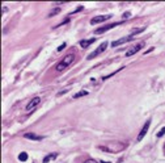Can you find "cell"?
I'll return each mask as SVG.
<instances>
[{"label": "cell", "mask_w": 165, "mask_h": 163, "mask_svg": "<svg viewBox=\"0 0 165 163\" xmlns=\"http://www.w3.org/2000/svg\"><path fill=\"white\" fill-rule=\"evenodd\" d=\"M67 91H68V89H63V91L58 92V95H59V96H62V95H64V93H66V92H67Z\"/></svg>", "instance_id": "7402d4cb"}, {"label": "cell", "mask_w": 165, "mask_h": 163, "mask_svg": "<svg viewBox=\"0 0 165 163\" xmlns=\"http://www.w3.org/2000/svg\"><path fill=\"white\" fill-rule=\"evenodd\" d=\"M130 16H131V12H124L123 15H122V20H124V18H128Z\"/></svg>", "instance_id": "ffe728a7"}, {"label": "cell", "mask_w": 165, "mask_h": 163, "mask_svg": "<svg viewBox=\"0 0 165 163\" xmlns=\"http://www.w3.org/2000/svg\"><path fill=\"white\" fill-rule=\"evenodd\" d=\"M24 137L26 139H32V141H42V139H43V137L37 136V134H34V133H25Z\"/></svg>", "instance_id": "9c48e42d"}, {"label": "cell", "mask_w": 165, "mask_h": 163, "mask_svg": "<svg viewBox=\"0 0 165 163\" xmlns=\"http://www.w3.org/2000/svg\"><path fill=\"white\" fill-rule=\"evenodd\" d=\"M123 23H124V21H119V23H112V24H106V25H102V27H100V28H98V29H96V30H94V33H96V34H102V33L108 32V30L113 29V28L118 27V25L123 24Z\"/></svg>", "instance_id": "7a4b0ae2"}, {"label": "cell", "mask_w": 165, "mask_h": 163, "mask_svg": "<svg viewBox=\"0 0 165 163\" xmlns=\"http://www.w3.org/2000/svg\"><path fill=\"white\" fill-rule=\"evenodd\" d=\"M39 103H41V99H39L38 96H35V98H33L32 100H30V103L26 105V110H28L29 113H30V112H33V110H34L35 108H37V107L39 105Z\"/></svg>", "instance_id": "277c9868"}, {"label": "cell", "mask_w": 165, "mask_h": 163, "mask_svg": "<svg viewBox=\"0 0 165 163\" xmlns=\"http://www.w3.org/2000/svg\"><path fill=\"white\" fill-rule=\"evenodd\" d=\"M74 61H75V55H74V54H67V55H66L64 58H63V59L55 66V71H58V72L64 71L66 68H67L71 63L74 62Z\"/></svg>", "instance_id": "6da1fadb"}, {"label": "cell", "mask_w": 165, "mask_h": 163, "mask_svg": "<svg viewBox=\"0 0 165 163\" xmlns=\"http://www.w3.org/2000/svg\"><path fill=\"white\" fill-rule=\"evenodd\" d=\"M88 95V91H80L77 92L76 95H74V99H79V98H83V96H87Z\"/></svg>", "instance_id": "5bb4252c"}, {"label": "cell", "mask_w": 165, "mask_h": 163, "mask_svg": "<svg viewBox=\"0 0 165 163\" xmlns=\"http://www.w3.org/2000/svg\"><path fill=\"white\" fill-rule=\"evenodd\" d=\"M56 157H58V154H56V153H53V154H50V155H46V157L43 158V160H42V162H43V163H47V162H50V160L55 159Z\"/></svg>", "instance_id": "8fae6325"}, {"label": "cell", "mask_w": 165, "mask_h": 163, "mask_svg": "<svg viewBox=\"0 0 165 163\" xmlns=\"http://www.w3.org/2000/svg\"><path fill=\"white\" fill-rule=\"evenodd\" d=\"M133 38H134L133 36H127V37H123V38H121V40H117V41L112 42V48H117V46H119V45H122V44H126V42L131 41Z\"/></svg>", "instance_id": "ba28073f"}, {"label": "cell", "mask_w": 165, "mask_h": 163, "mask_svg": "<svg viewBox=\"0 0 165 163\" xmlns=\"http://www.w3.org/2000/svg\"><path fill=\"white\" fill-rule=\"evenodd\" d=\"M122 70H123V67H121V68H118L117 71L112 72V74H109V75H106V76H103V78H102V80H106V79H109V78L114 76V75H115V74H118V72H119V71H122Z\"/></svg>", "instance_id": "4fadbf2b"}, {"label": "cell", "mask_w": 165, "mask_h": 163, "mask_svg": "<svg viewBox=\"0 0 165 163\" xmlns=\"http://www.w3.org/2000/svg\"><path fill=\"white\" fill-rule=\"evenodd\" d=\"M64 48H66V44H62V45H60V46L58 48V51H62Z\"/></svg>", "instance_id": "44dd1931"}, {"label": "cell", "mask_w": 165, "mask_h": 163, "mask_svg": "<svg viewBox=\"0 0 165 163\" xmlns=\"http://www.w3.org/2000/svg\"><path fill=\"white\" fill-rule=\"evenodd\" d=\"M164 154H165V145H164Z\"/></svg>", "instance_id": "d4e9b609"}, {"label": "cell", "mask_w": 165, "mask_h": 163, "mask_svg": "<svg viewBox=\"0 0 165 163\" xmlns=\"http://www.w3.org/2000/svg\"><path fill=\"white\" fill-rule=\"evenodd\" d=\"M96 41V38H91V40H83V41H80V46H81L83 49H87L88 46H91L93 42Z\"/></svg>", "instance_id": "30bf717a"}, {"label": "cell", "mask_w": 165, "mask_h": 163, "mask_svg": "<svg viewBox=\"0 0 165 163\" xmlns=\"http://www.w3.org/2000/svg\"><path fill=\"white\" fill-rule=\"evenodd\" d=\"M164 134H165V126H164V128H162L161 130H160V132H159V133H157V134H156V137H157V138H161V137H162V136H164Z\"/></svg>", "instance_id": "ac0fdd59"}, {"label": "cell", "mask_w": 165, "mask_h": 163, "mask_svg": "<svg viewBox=\"0 0 165 163\" xmlns=\"http://www.w3.org/2000/svg\"><path fill=\"white\" fill-rule=\"evenodd\" d=\"M101 163H109V162H101Z\"/></svg>", "instance_id": "484cf974"}, {"label": "cell", "mask_w": 165, "mask_h": 163, "mask_svg": "<svg viewBox=\"0 0 165 163\" xmlns=\"http://www.w3.org/2000/svg\"><path fill=\"white\" fill-rule=\"evenodd\" d=\"M18 159H20L21 162H25V160L28 159V154L26 153H21V154L18 155Z\"/></svg>", "instance_id": "e0dca14e"}, {"label": "cell", "mask_w": 165, "mask_h": 163, "mask_svg": "<svg viewBox=\"0 0 165 163\" xmlns=\"http://www.w3.org/2000/svg\"><path fill=\"white\" fill-rule=\"evenodd\" d=\"M143 46H144V42H140V44L134 45L133 48H131V49H130V50L126 53V57H131V55H134V54H136L139 50H141V49H143Z\"/></svg>", "instance_id": "8992f818"}, {"label": "cell", "mask_w": 165, "mask_h": 163, "mask_svg": "<svg viewBox=\"0 0 165 163\" xmlns=\"http://www.w3.org/2000/svg\"><path fill=\"white\" fill-rule=\"evenodd\" d=\"M70 23V18H64V20L60 23V24H58V25H55L54 27V29H56V28H60V27H63V25H66V24H68Z\"/></svg>", "instance_id": "2e32d148"}, {"label": "cell", "mask_w": 165, "mask_h": 163, "mask_svg": "<svg viewBox=\"0 0 165 163\" xmlns=\"http://www.w3.org/2000/svg\"><path fill=\"white\" fill-rule=\"evenodd\" d=\"M112 18V15H102V16H96L91 20V25H96V24H100V23H103V21L109 20Z\"/></svg>", "instance_id": "5b68a950"}, {"label": "cell", "mask_w": 165, "mask_h": 163, "mask_svg": "<svg viewBox=\"0 0 165 163\" xmlns=\"http://www.w3.org/2000/svg\"><path fill=\"white\" fill-rule=\"evenodd\" d=\"M153 50V48H149V49H148V50L147 51H145V53L144 54H148V53H151V51H152Z\"/></svg>", "instance_id": "cb8c5ba5"}, {"label": "cell", "mask_w": 165, "mask_h": 163, "mask_svg": "<svg viewBox=\"0 0 165 163\" xmlns=\"http://www.w3.org/2000/svg\"><path fill=\"white\" fill-rule=\"evenodd\" d=\"M149 125H151V120H147V122L143 125V129L140 130V133H139V136H138V141H141V139L145 137V134H147V132H148V129H149Z\"/></svg>", "instance_id": "52a82bcc"}, {"label": "cell", "mask_w": 165, "mask_h": 163, "mask_svg": "<svg viewBox=\"0 0 165 163\" xmlns=\"http://www.w3.org/2000/svg\"><path fill=\"white\" fill-rule=\"evenodd\" d=\"M84 163H97V162H96V160H94V159H87Z\"/></svg>", "instance_id": "603a6c76"}, {"label": "cell", "mask_w": 165, "mask_h": 163, "mask_svg": "<svg viewBox=\"0 0 165 163\" xmlns=\"http://www.w3.org/2000/svg\"><path fill=\"white\" fill-rule=\"evenodd\" d=\"M83 9H84V7H83V5L77 7V8H76V9H75V11H72V12H71V15H74V13H77V12H81Z\"/></svg>", "instance_id": "d6986e66"}, {"label": "cell", "mask_w": 165, "mask_h": 163, "mask_svg": "<svg viewBox=\"0 0 165 163\" xmlns=\"http://www.w3.org/2000/svg\"><path fill=\"white\" fill-rule=\"evenodd\" d=\"M58 13H60V8H54L53 11H51L50 13H49V17H53V16L58 15Z\"/></svg>", "instance_id": "9a60e30c"}, {"label": "cell", "mask_w": 165, "mask_h": 163, "mask_svg": "<svg viewBox=\"0 0 165 163\" xmlns=\"http://www.w3.org/2000/svg\"><path fill=\"white\" fill-rule=\"evenodd\" d=\"M108 45H109V44H108V42H102V44H101L100 46H98V48L93 51V53H92V54H89V55L87 57V59H88V61H91V59H93V58H96V57H97V55H100L101 53H103V51L106 50V48H108Z\"/></svg>", "instance_id": "3957f363"}, {"label": "cell", "mask_w": 165, "mask_h": 163, "mask_svg": "<svg viewBox=\"0 0 165 163\" xmlns=\"http://www.w3.org/2000/svg\"><path fill=\"white\" fill-rule=\"evenodd\" d=\"M141 32H144V28H136V29H134V30H131V34L130 36H133V37H135L136 34H140Z\"/></svg>", "instance_id": "7c38bea8"}]
</instances>
